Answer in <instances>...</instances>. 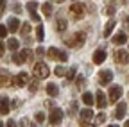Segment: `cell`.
<instances>
[{"instance_id":"14","label":"cell","mask_w":129,"mask_h":127,"mask_svg":"<svg viewBox=\"0 0 129 127\" xmlns=\"http://www.w3.org/2000/svg\"><path fill=\"white\" fill-rule=\"evenodd\" d=\"M7 29L11 30V32H16V30L20 29V20H18V18H14V16L9 18V20H7Z\"/></svg>"},{"instance_id":"40","label":"cell","mask_w":129,"mask_h":127,"mask_svg":"<svg viewBox=\"0 0 129 127\" xmlns=\"http://www.w3.org/2000/svg\"><path fill=\"white\" fill-rule=\"evenodd\" d=\"M83 127H95V125H90L88 122H83Z\"/></svg>"},{"instance_id":"22","label":"cell","mask_w":129,"mask_h":127,"mask_svg":"<svg viewBox=\"0 0 129 127\" xmlns=\"http://www.w3.org/2000/svg\"><path fill=\"white\" fill-rule=\"evenodd\" d=\"M41 11H43V14H45V16H50V14H52V4L45 2V4L41 6Z\"/></svg>"},{"instance_id":"21","label":"cell","mask_w":129,"mask_h":127,"mask_svg":"<svg viewBox=\"0 0 129 127\" xmlns=\"http://www.w3.org/2000/svg\"><path fill=\"white\" fill-rule=\"evenodd\" d=\"M113 29H115V22L109 20V22L106 23V27H104V36H109V34L113 32Z\"/></svg>"},{"instance_id":"26","label":"cell","mask_w":129,"mask_h":127,"mask_svg":"<svg viewBox=\"0 0 129 127\" xmlns=\"http://www.w3.org/2000/svg\"><path fill=\"white\" fill-rule=\"evenodd\" d=\"M43 34H45L43 25H38V27H36V39H38V41H43V38H45Z\"/></svg>"},{"instance_id":"4","label":"cell","mask_w":129,"mask_h":127,"mask_svg":"<svg viewBox=\"0 0 129 127\" xmlns=\"http://www.w3.org/2000/svg\"><path fill=\"white\" fill-rule=\"evenodd\" d=\"M70 13H72V16H74V18L81 20V18L84 16V4H81V2L74 4V6L70 7Z\"/></svg>"},{"instance_id":"16","label":"cell","mask_w":129,"mask_h":127,"mask_svg":"<svg viewBox=\"0 0 129 127\" xmlns=\"http://www.w3.org/2000/svg\"><path fill=\"white\" fill-rule=\"evenodd\" d=\"M125 107H127V106H125V102H120V104L117 106V111H115V116H117L118 120L125 116Z\"/></svg>"},{"instance_id":"43","label":"cell","mask_w":129,"mask_h":127,"mask_svg":"<svg viewBox=\"0 0 129 127\" xmlns=\"http://www.w3.org/2000/svg\"><path fill=\"white\" fill-rule=\"evenodd\" d=\"M109 127H118V125H109Z\"/></svg>"},{"instance_id":"15","label":"cell","mask_w":129,"mask_h":127,"mask_svg":"<svg viewBox=\"0 0 129 127\" xmlns=\"http://www.w3.org/2000/svg\"><path fill=\"white\" fill-rule=\"evenodd\" d=\"M25 59H27L25 52H14V54H13V61L16 63V65H23Z\"/></svg>"},{"instance_id":"13","label":"cell","mask_w":129,"mask_h":127,"mask_svg":"<svg viewBox=\"0 0 129 127\" xmlns=\"http://www.w3.org/2000/svg\"><path fill=\"white\" fill-rule=\"evenodd\" d=\"M9 99L6 97V95H2V97H0V113L2 115H7L9 113Z\"/></svg>"},{"instance_id":"24","label":"cell","mask_w":129,"mask_h":127,"mask_svg":"<svg viewBox=\"0 0 129 127\" xmlns=\"http://www.w3.org/2000/svg\"><path fill=\"white\" fill-rule=\"evenodd\" d=\"M20 47V43H18V39H14V38H11V39H7V49H11V50H16Z\"/></svg>"},{"instance_id":"2","label":"cell","mask_w":129,"mask_h":127,"mask_svg":"<svg viewBox=\"0 0 129 127\" xmlns=\"http://www.w3.org/2000/svg\"><path fill=\"white\" fill-rule=\"evenodd\" d=\"M48 73H50V70H48V66L45 63H36L34 65V77L36 79H47Z\"/></svg>"},{"instance_id":"5","label":"cell","mask_w":129,"mask_h":127,"mask_svg":"<svg viewBox=\"0 0 129 127\" xmlns=\"http://www.w3.org/2000/svg\"><path fill=\"white\" fill-rule=\"evenodd\" d=\"M61 120H63V111H61L59 107H52L50 116H48V122H50L52 125H56V123H59Z\"/></svg>"},{"instance_id":"34","label":"cell","mask_w":129,"mask_h":127,"mask_svg":"<svg viewBox=\"0 0 129 127\" xmlns=\"http://www.w3.org/2000/svg\"><path fill=\"white\" fill-rule=\"evenodd\" d=\"M4 6H6V0H0V16H2V13H4V9H6Z\"/></svg>"},{"instance_id":"8","label":"cell","mask_w":129,"mask_h":127,"mask_svg":"<svg viewBox=\"0 0 129 127\" xmlns=\"http://www.w3.org/2000/svg\"><path fill=\"white\" fill-rule=\"evenodd\" d=\"M14 81L11 79V75H9V72H6V70H0V88H4V86H11Z\"/></svg>"},{"instance_id":"45","label":"cell","mask_w":129,"mask_h":127,"mask_svg":"<svg viewBox=\"0 0 129 127\" xmlns=\"http://www.w3.org/2000/svg\"><path fill=\"white\" fill-rule=\"evenodd\" d=\"M59 2H64V0H59Z\"/></svg>"},{"instance_id":"1","label":"cell","mask_w":129,"mask_h":127,"mask_svg":"<svg viewBox=\"0 0 129 127\" xmlns=\"http://www.w3.org/2000/svg\"><path fill=\"white\" fill-rule=\"evenodd\" d=\"M84 39H86L84 32H75V34H72L70 39H64V43L68 47H74V49H81V47L84 45Z\"/></svg>"},{"instance_id":"32","label":"cell","mask_w":129,"mask_h":127,"mask_svg":"<svg viewBox=\"0 0 129 127\" xmlns=\"http://www.w3.org/2000/svg\"><path fill=\"white\" fill-rule=\"evenodd\" d=\"M29 90H30L32 93H34V91H38V82H32V84L29 86Z\"/></svg>"},{"instance_id":"29","label":"cell","mask_w":129,"mask_h":127,"mask_svg":"<svg viewBox=\"0 0 129 127\" xmlns=\"http://www.w3.org/2000/svg\"><path fill=\"white\" fill-rule=\"evenodd\" d=\"M29 30H30V25H29V23H23V27H22V34H27Z\"/></svg>"},{"instance_id":"30","label":"cell","mask_w":129,"mask_h":127,"mask_svg":"<svg viewBox=\"0 0 129 127\" xmlns=\"http://www.w3.org/2000/svg\"><path fill=\"white\" fill-rule=\"evenodd\" d=\"M106 14H108V16H113V14H115V7H111V6H109V7L106 9Z\"/></svg>"},{"instance_id":"9","label":"cell","mask_w":129,"mask_h":127,"mask_svg":"<svg viewBox=\"0 0 129 127\" xmlns=\"http://www.w3.org/2000/svg\"><path fill=\"white\" fill-rule=\"evenodd\" d=\"M115 59H117L118 65H127V63H129V52L127 50H117Z\"/></svg>"},{"instance_id":"23","label":"cell","mask_w":129,"mask_h":127,"mask_svg":"<svg viewBox=\"0 0 129 127\" xmlns=\"http://www.w3.org/2000/svg\"><path fill=\"white\" fill-rule=\"evenodd\" d=\"M83 102L91 107V104H93V95H91V93H83Z\"/></svg>"},{"instance_id":"27","label":"cell","mask_w":129,"mask_h":127,"mask_svg":"<svg viewBox=\"0 0 129 127\" xmlns=\"http://www.w3.org/2000/svg\"><path fill=\"white\" fill-rule=\"evenodd\" d=\"M7 30H9V29H6V25H0V38H6Z\"/></svg>"},{"instance_id":"38","label":"cell","mask_w":129,"mask_h":127,"mask_svg":"<svg viewBox=\"0 0 129 127\" xmlns=\"http://www.w3.org/2000/svg\"><path fill=\"white\" fill-rule=\"evenodd\" d=\"M36 54H38V56H43V54H45V49H41V47H40V49H36Z\"/></svg>"},{"instance_id":"17","label":"cell","mask_w":129,"mask_h":127,"mask_svg":"<svg viewBox=\"0 0 129 127\" xmlns=\"http://www.w3.org/2000/svg\"><path fill=\"white\" fill-rule=\"evenodd\" d=\"M91 118H93V111L90 107H86V109L81 111V120H83V122H90Z\"/></svg>"},{"instance_id":"28","label":"cell","mask_w":129,"mask_h":127,"mask_svg":"<svg viewBox=\"0 0 129 127\" xmlns=\"http://www.w3.org/2000/svg\"><path fill=\"white\" fill-rule=\"evenodd\" d=\"M74 77H75V68H70L67 72V79H74Z\"/></svg>"},{"instance_id":"19","label":"cell","mask_w":129,"mask_h":127,"mask_svg":"<svg viewBox=\"0 0 129 127\" xmlns=\"http://www.w3.org/2000/svg\"><path fill=\"white\" fill-rule=\"evenodd\" d=\"M125 41H127V36L124 32H117L115 38H113V43H115V45H124Z\"/></svg>"},{"instance_id":"25","label":"cell","mask_w":129,"mask_h":127,"mask_svg":"<svg viewBox=\"0 0 129 127\" xmlns=\"http://www.w3.org/2000/svg\"><path fill=\"white\" fill-rule=\"evenodd\" d=\"M56 27H57V30H59V32H63V30L67 29V20H64V18H57Z\"/></svg>"},{"instance_id":"36","label":"cell","mask_w":129,"mask_h":127,"mask_svg":"<svg viewBox=\"0 0 129 127\" xmlns=\"http://www.w3.org/2000/svg\"><path fill=\"white\" fill-rule=\"evenodd\" d=\"M104 120H106V115H104V113H101L99 116H97V122H99V123H101V122H104Z\"/></svg>"},{"instance_id":"41","label":"cell","mask_w":129,"mask_h":127,"mask_svg":"<svg viewBox=\"0 0 129 127\" xmlns=\"http://www.w3.org/2000/svg\"><path fill=\"white\" fill-rule=\"evenodd\" d=\"M125 127H129V120H127V122H125Z\"/></svg>"},{"instance_id":"18","label":"cell","mask_w":129,"mask_h":127,"mask_svg":"<svg viewBox=\"0 0 129 127\" xmlns=\"http://www.w3.org/2000/svg\"><path fill=\"white\" fill-rule=\"evenodd\" d=\"M47 93L50 95V97H57V93H59V88H57L54 82H48V84H47Z\"/></svg>"},{"instance_id":"44","label":"cell","mask_w":129,"mask_h":127,"mask_svg":"<svg viewBox=\"0 0 129 127\" xmlns=\"http://www.w3.org/2000/svg\"><path fill=\"white\" fill-rule=\"evenodd\" d=\"M122 2H127V0H122Z\"/></svg>"},{"instance_id":"33","label":"cell","mask_w":129,"mask_h":127,"mask_svg":"<svg viewBox=\"0 0 129 127\" xmlns=\"http://www.w3.org/2000/svg\"><path fill=\"white\" fill-rule=\"evenodd\" d=\"M13 11H14V13H22V6H20V4H14V6H13Z\"/></svg>"},{"instance_id":"7","label":"cell","mask_w":129,"mask_h":127,"mask_svg":"<svg viewBox=\"0 0 129 127\" xmlns=\"http://www.w3.org/2000/svg\"><path fill=\"white\" fill-rule=\"evenodd\" d=\"M120 95H122V86L120 84H115V86L109 88V100L111 102H118Z\"/></svg>"},{"instance_id":"37","label":"cell","mask_w":129,"mask_h":127,"mask_svg":"<svg viewBox=\"0 0 129 127\" xmlns=\"http://www.w3.org/2000/svg\"><path fill=\"white\" fill-rule=\"evenodd\" d=\"M36 120H38V122H43V120H45V115H43V113H38V115H36Z\"/></svg>"},{"instance_id":"10","label":"cell","mask_w":129,"mask_h":127,"mask_svg":"<svg viewBox=\"0 0 129 127\" xmlns=\"http://www.w3.org/2000/svg\"><path fill=\"white\" fill-rule=\"evenodd\" d=\"M25 7H27V11L30 13V18H32V20H34V22H41V20H40V16H38V13H36V9L40 7L36 2H29Z\"/></svg>"},{"instance_id":"42","label":"cell","mask_w":129,"mask_h":127,"mask_svg":"<svg viewBox=\"0 0 129 127\" xmlns=\"http://www.w3.org/2000/svg\"><path fill=\"white\" fill-rule=\"evenodd\" d=\"M0 127H4V123H2V122H0Z\"/></svg>"},{"instance_id":"3","label":"cell","mask_w":129,"mask_h":127,"mask_svg":"<svg viewBox=\"0 0 129 127\" xmlns=\"http://www.w3.org/2000/svg\"><path fill=\"white\" fill-rule=\"evenodd\" d=\"M47 56L50 59H57V61H67L68 59V54L63 52V50H57L56 47H50V49L47 50Z\"/></svg>"},{"instance_id":"12","label":"cell","mask_w":129,"mask_h":127,"mask_svg":"<svg viewBox=\"0 0 129 127\" xmlns=\"http://www.w3.org/2000/svg\"><path fill=\"white\" fill-rule=\"evenodd\" d=\"M27 82H29V75H27L25 72H22V73H18V75L14 77V84H16V86H20V88L25 86Z\"/></svg>"},{"instance_id":"6","label":"cell","mask_w":129,"mask_h":127,"mask_svg":"<svg viewBox=\"0 0 129 127\" xmlns=\"http://www.w3.org/2000/svg\"><path fill=\"white\" fill-rule=\"evenodd\" d=\"M111 79H113V72L111 70H101L99 72V84L106 86L111 82Z\"/></svg>"},{"instance_id":"35","label":"cell","mask_w":129,"mask_h":127,"mask_svg":"<svg viewBox=\"0 0 129 127\" xmlns=\"http://www.w3.org/2000/svg\"><path fill=\"white\" fill-rule=\"evenodd\" d=\"M4 52H6V45H4L2 41H0V57L4 56Z\"/></svg>"},{"instance_id":"11","label":"cell","mask_w":129,"mask_h":127,"mask_svg":"<svg viewBox=\"0 0 129 127\" xmlns=\"http://www.w3.org/2000/svg\"><path fill=\"white\" fill-rule=\"evenodd\" d=\"M104 61H106V50H102V49L95 50V54H93V63H95V65H102Z\"/></svg>"},{"instance_id":"20","label":"cell","mask_w":129,"mask_h":127,"mask_svg":"<svg viewBox=\"0 0 129 127\" xmlns=\"http://www.w3.org/2000/svg\"><path fill=\"white\" fill-rule=\"evenodd\" d=\"M97 106H99V107H106V95L102 91H97Z\"/></svg>"},{"instance_id":"31","label":"cell","mask_w":129,"mask_h":127,"mask_svg":"<svg viewBox=\"0 0 129 127\" xmlns=\"http://www.w3.org/2000/svg\"><path fill=\"white\" fill-rule=\"evenodd\" d=\"M63 73H64V68H63V66H57V68H56V75H57V77H61Z\"/></svg>"},{"instance_id":"39","label":"cell","mask_w":129,"mask_h":127,"mask_svg":"<svg viewBox=\"0 0 129 127\" xmlns=\"http://www.w3.org/2000/svg\"><path fill=\"white\" fill-rule=\"evenodd\" d=\"M7 127H16V122H14V120H9V122H7Z\"/></svg>"}]
</instances>
